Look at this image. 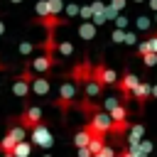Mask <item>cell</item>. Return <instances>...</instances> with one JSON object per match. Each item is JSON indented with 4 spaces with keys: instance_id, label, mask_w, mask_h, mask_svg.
Here are the masks:
<instances>
[{
    "instance_id": "6da1fadb",
    "label": "cell",
    "mask_w": 157,
    "mask_h": 157,
    "mask_svg": "<svg viewBox=\"0 0 157 157\" xmlns=\"http://www.w3.org/2000/svg\"><path fill=\"white\" fill-rule=\"evenodd\" d=\"M91 78H93V81H98V83L105 88V86H110V83H115V81H118V74H115L105 61H98L96 66H91Z\"/></svg>"
},
{
    "instance_id": "7a4b0ae2",
    "label": "cell",
    "mask_w": 157,
    "mask_h": 157,
    "mask_svg": "<svg viewBox=\"0 0 157 157\" xmlns=\"http://www.w3.org/2000/svg\"><path fill=\"white\" fill-rule=\"evenodd\" d=\"M74 98H76V83H74V81H64V83L59 86V98L54 101V105H56L61 113H66V110L71 108Z\"/></svg>"
},
{
    "instance_id": "3957f363",
    "label": "cell",
    "mask_w": 157,
    "mask_h": 157,
    "mask_svg": "<svg viewBox=\"0 0 157 157\" xmlns=\"http://www.w3.org/2000/svg\"><path fill=\"white\" fill-rule=\"evenodd\" d=\"M86 130H88L91 135H108V130H110V115H108L105 110H96L93 118L88 120Z\"/></svg>"
},
{
    "instance_id": "277c9868",
    "label": "cell",
    "mask_w": 157,
    "mask_h": 157,
    "mask_svg": "<svg viewBox=\"0 0 157 157\" xmlns=\"http://www.w3.org/2000/svg\"><path fill=\"white\" fill-rule=\"evenodd\" d=\"M39 123H44L42 108H39V105H27V108L22 110V115H20V125H22L25 130H32V128H37Z\"/></svg>"
},
{
    "instance_id": "5b68a950",
    "label": "cell",
    "mask_w": 157,
    "mask_h": 157,
    "mask_svg": "<svg viewBox=\"0 0 157 157\" xmlns=\"http://www.w3.org/2000/svg\"><path fill=\"white\" fill-rule=\"evenodd\" d=\"M25 132H27V130H25L22 125H12V128L5 132V137L0 140V152H2V155H5V152H12V147L25 140Z\"/></svg>"
},
{
    "instance_id": "8992f818",
    "label": "cell",
    "mask_w": 157,
    "mask_h": 157,
    "mask_svg": "<svg viewBox=\"0 0 157 157\" xmlns=\"http://www.w3.org/2000/svg\"><path fill=\"white\" fill-rule=\"evenodd\" d=\"M115 83H118V88H120V96H123V103H125V101H130V93H132V88L140 83V78H137L135 74L125 71V74H123V76H120Z\"/></svg>"
},
{
    "instance_id": "52a82bcc",
    "label": "cell",
    "mask_w": 157,
    "mask_h": 157,
    "mask_svg": "<svg viewBox=\"0 0 157 157\" xmlns=\"http://www.w3.org/2000/svg\"><path fill=\"white\" fill-rule=\"evenodd\" d=\"M29 69H32L34 74H47V71H52V69H54V54H52V52H47V54L34 56V59H32V64H29Z\"/></svg>"
},
{
    "instance_id": "ba28073f",
    "label": "cell",
    "mask_w": 157,
    "mask_h": 157,
    "mask_svg": "<svg viewBox=\"0 0 157 157\" xmlns=\"http://www.w3.org/2000/svg\"><path fill=\"white\" fill-rule=\"evenodd\" d=\"M91 61H81V64H76L74 69H71V74H69V81H74V83H86L88 78H91Z\"/></svg>"
},
{
    "instance_id": "9c48e42d",
    "label": "cell",
    "mask_w": 157,
    "mask_h": 157,
    "mask_svg": "<svg viewBox=\"0 0 157 157\" xmlns=\"http://www.w3.org/2000/svg\"><path fill=\"white\" fill-rule=\"evenodd\" d=\"M29 132H32V145H39V147H49V145H52V135H49V130L44 128V123H39V125L32 128Z\"/></svg>"
},
{
    "instance_id": "30bf717a",
    "label": "cell",
    "mask_w": 157,
    "mask_h": 157,
    "mask_svg": "<svg viewBox=\"0 0 157 157\" xmlns=\"http://www.w3.org/2000/svg\"><path fill=\"white\" fill-rule=\"evenodd\" d=\"M130 98H135L140 105H145V103H147V98H150V83H147V81H140V83L132 88Z\"/></svg>"
},
{
    "instance_id": "8fae6325",
    "label": "cell",
    "mask_w": 157,
    "mask_h": 157,
    "mask_svg": "<svg viewBox=\"0 0 157 157\" xmlns=\"http://www.w3.org/2000/svg\"><path fill=\"white\" fill-rule=\"evenodd\" d=\"M101 93H103V86H101L98 81H93V78H88V81L83 83V96H86L88 101H91V98H98Z\"/></svg>"
},
{
    "instance_id": "7c38bea8",
    "label": "cell",
    "mask_w": 157,
    "mask_h": 157,
    "mask_svg": "<svg viewBox=\"0 0 157 157\" xmlns=\"http://www.w3.org/2000/svg\"><path fill=\"white\" fill-rule=\"evenodd\" d=\"M32 91L39 93V96H47V93H49V78H39V76H34V78H32Z\"/></svg>"
},
{
    "instance_id": "4fadbf2b",
    "label": "cell",
    "mask_w": 157,
    "mask_h": 157,
    "mask_svg": "<svg viewBox=\"0 0 157 157\" xmlns=\"http://www.w3.org/2000/svg\"><path fill=\"white\" fill-rule=\"evenodd\" d=\"M29 152H32V142H27V140H22V142H17L15 147H12V157H29Z\"/></svg>"
},
{
    "instance_id": "5bb4252c",
    "label": "cell",
    "mask_w": 157,
    "mask_h": 157,
    "mask_svg": "<svg viewBox=\"0 0 157 157\" xmlns=\"http://www.w3.org/2000/svg\"><path fill=\"white\" fill-rule=\"evenodd\" d=\"M142 132H145L142 125H132V128H130V147H135V145L142 140Z\"/></svg>"
},
{
    "instance_id": "9a60e30c",
    "label": "cell",
    "mask_w": 157,
    "mask_h": 157,
    "mask_svg": "<svg viewBox=\"0 0 157 157\" xmlns=\"http://www.w3.org/2000/svg\"><path fill=\"white\" fill-rule=\"evenodd\" d=\"M88 137H91V132H88V130L83 128V130H78V132L74 135V145H76V147H86Z\"/></svg>"
},
{
    "instance_id": "2e32d148",
    "label": "cell",
    "mask_w": 157,
    "mask_h": 157,
    "mask_svg": "<svg viewBox=\"0 0 157 157\" xmlns=\"http://www.w3.org/2000/svg\"><path fill=\"white\" fill-rule=\"evenodd\" d=\"M61 7H64L61 0H47V12H49V15H59Z\"/></svg>"
},
{
    "instance_id": "e0dca14e",
    "label": "cell",
    "mask_w": 157,
    "mask_h": 157,
    "mask_svg": "<svg viewBox=\"0 0 157 157\" xmlns=\"http://www.w3.org/2000/svg\"><path fill=\"white\" fill-rule=\"evenodd\" d=\"M78 32H81V37H86V39H91V37L96 34V27H93V25L88 22V25H81V29H78Z\"/></svg>"
},
{
    "instance_id": "ac0fdd59",
    "label": "cell",
    "mask_w": 157,
    "mask_h": 157,
    "mask_svg": "<svg viewBox=\"0 0 157 157\" xmlns=\"http://www.w3.org/2000/svg\"><path fill=\"white\" fill-rule=\"evenodd\" d=\"M56 52L64 54V56H71V54H74V47H71V42H61V44L56 47Z\"/></svg>"
},
{
    "instance_id": "d6986e66",
    "label": "cell",
    "mask_w": 157,
    "mask_h": 157,
    "mask_svg": "<svg viewBox=\"0 0 157 157\" xmlns=\"http://www.w3.org/2000/svg\"><path fill=\"white\" fill-rule=\"evenodd\" d=\"M91 157H115V150L113 147H108V145H103L96 155H91Z\"/></svg>"
},
{
    "instance_id": "ffe728a7",
    "label": "cell",
    "mask_w": 157,
    "mask_h": 157,
    "mask_svg": "<svg viewBox=\"0 0 157 157\" xmlns=\"http://www.w3.org/2000/svg\"><path fill=\"white\" fill-rule=\"evenodd\" d=\"M142 61H145V66H155L157 64V54L155 52H147V54H142Z\"/></svg>"
},
{
    "instance_id": "44dd1931",
    "label": "cell",
    "mask_w": 157,
    "mask_h": 157,
    "mask_svg": "<svg viewBox=\"0 0 157 157\" xmlns=\"http://www.w3.org/2000/svg\"><path fill=\"white\" fill-rule=\"evenodd\" d=\"M123 5H125V0H113V2H110V7H108V15L113 17L118 10H123Z\"/></svg>"
},
{
    "instance_id": "7402d4cb",
    "label": "cell",
    "mask_w": 157,
    "mask_h": 157,
    "mask_svg": "<svg viewBox=\"0 0 157 157\" xmlns=\"http://www.w3.org/2000/svg\"><path fill=\"white\" fill-rule=\"evenodd\" d=\"M37 15H39V22H42V20H44V17L49 15V12H47V0H42V2H37Z\"/></svg>"
},
{
    "instance_id": "603a6c76",
    "label": "cell",
    "mask_w": 157,
    "mask_h": 157,
    "mask_svg": "<svg viewBox=\"0 0 157 157\" xmlns=\"http://www.w3.org/2000/svg\"><path fill=\"white\" fill-rule=\"evenodd\" d=\"M110 37H113V42H123V37H125V29H115Z\"/></svg>"
},
{
    "instance_id": "cb8c5ba5",
    "label": "cell",
    "mask_w": 157,
    "mask_h": 157,
    "mask_svg": "<svg viewBox=\"0 0 157 157\" xmlns=\"http://www.w3.org/2000/svg\"><path fill=\"white\" fill-rule=\"evenodd\" d=\"M123 42H128V44H135V42H137V34H132V32H125Z\"/></svg>"
},
{
    "instance_id": "d4e9b609",
    "label": "cell",
    "mask_w": 157,
    "mask_h": 157,
    "mask_svg": "<svg viewBox=\"0 0 157 157\" xmlns=\"http://www.w3.org/2000/svg\"><path fill=\"white\" fill-rule=\"evenodd\" d=\"M137 27H140V29H147V27H150V20H147V17H137Z\"/></svg>"
},
{
    "instance_id": "484cf974",
    "label": "cell",
    "mask_w": 157,
    "mask_h": 157,
    "mask_svg": "<svg viewBox=\"0 0 157 157\" xmlns=\"http://www.w3.org/2000/svg\"><path fill=\"white\" fill-rule=\"evenodd\" d=\"M147 42H150V49H152V52L157 54V34H152V37H150Z\"/></svg>"
},
{
    "instance_id": "4316f807",
    "label": "cell",
    "mask_w": 157,
    "mask_h": 157,
    "mask_svg": "<svg viewBox=\"0 0 157 157\" xmlns=\"http://www.w3.org/2000/svg\"><path fill=\"white\" fill-rule=\"evenodd\" d=\"M20 52H22V54H29V52H32V44H29V42H25V44L20 47Z\"/></svg>"
},
{
    "instance_id": "83f0119b",
    "label": "cell",
    "mask_w": 157,
    "mask_h": 157,
    "mask_svg": "<svg viewBox=\"0 0 157 157\" xmlns=\"http://www.w3.org/2000/svg\"><path fill=\"white\" fill-rule=\"evenodd\" d=\"M78 157H91V152L86 147H78Z\"/></svg>"
},
{
    "instance_id": "f1b7e54d",
    "label": "cell",
    "mask_w": 157,
    "mask_h": 157,
    "mask_svg": "<svg viewBox=\"0 0 157 157\" xmlns=\"http://www.w3.org/2000/svg\"><path fill=\"white\" fill-rule=\"evenodd\" d=\"M150 7H152V10H157V0H150Z\"/></svg>"
},
{
    "instance_id": "f546056e",
    "label": "cell",
    "mask_w": 157,
    "mask_h": 157,
    "mask_svg": "<svg viewBox=\"0 0 157 157\" xmlns=\"http://www.w3.org/2000/svg\"><path fill=\"white\" fill-rule=\"evenodd\" d=\"M2 157H12V155H10V152H5V155H2Z\"/></svg>"
},
{
    "instance_id": "4dcf8cb0",
    "label": "cell",
    "mask_w": 157,
    "mask_h": 157,
    "mask_svg": "<svg viewBox=\"0 0 157 157\" xmlns=\"http://www.w3.org/2000/svg\"><path fill=\"white\" fill-rule=\"evenodd\" d=\"M12 2H22V0H12Z\"/></svg>"
},
{
    "instance_id": "1f68e13d",
    "label": "cell",
    "mask_w": 157,
    "mask_h": 157,
    "mask_svg": "<svg viewBox=\"0 0 157 157\" xmlns=\"http://www.w3.org/2000/svg\"><path fill=\"white\" fill-rule=\"evenodd\" d=\"M135 2H142V0H135Z\"/></svg>"
},
{
    "instance_id": "d6a6232c",
    "label": "cell",
    "mask_w": 157,
    "mask_h": 157,
    "mask_svg": "<svg viewBox=\"0 0 157 157\" xmlns=\"http://www.w3.org/2000/svg\"><path fill=\"white\" fill-rule=\"evenodd\" d=\"M0 71H2V64H0Z\"/></svg>"
}]
</instances>
